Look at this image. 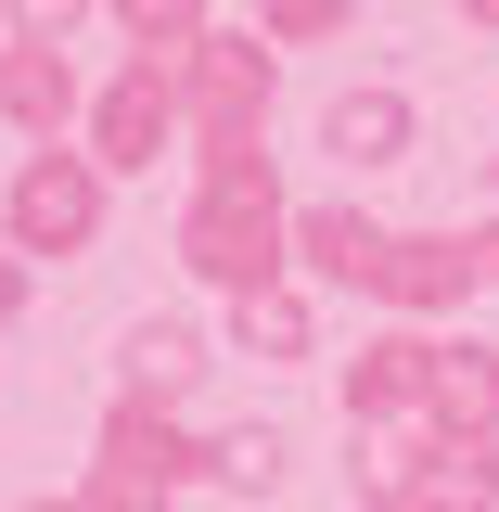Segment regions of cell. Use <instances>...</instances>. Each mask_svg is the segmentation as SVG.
<instances>
[{"label":"cell","mask_w":499,"mask_h":512,"mask_svg":"<svg viewBox=\"0 0 499 512\" xmlns=\"http://www.w3.org/2000/svg\"><path fill=\"white\" fill-rule=\"evenodd\" d=\"M218 474H231V487H269V474H282V436H269V423H256V436H218Z\"/></svg>","instance_id":"e0dca14e"},{"label":"cell","mask_w":499,"mask_h":512,"mask_svg":"<svg viewBox=\"0 0 499 512\" xmlns=\"http://www.w3.org/2000/svg\"><path fill=\"white\" fill-rule=\"evenodd\" d=\"M180 244H192V269H205V282L269 295V282H282V192H205Z\"/></svg>","instance_id":"6da1fadb"},{"label":"cell","mask_w":499,"mask_h":512,"mask_svg":"<svg viewBox=\"0 0 499 512\" xmlns=\"http://www.w3.org/2000/svg\"><path fill=\"white\" fill-rule=\"evenodd\" d=\"M0 103H13V116L52 141V128L77 116V77H64V52H0Z\"/></svg>","instance_id":"9c48e42d"},{"label":"cell","mask_w":499,"mask_h":512,"mask_svg":"<svg viewBox=\"0 0 499 512\" xmlns=\"http://www.w3.org/2000/svg\"><path fill=\"white\" fill-rule=\"evenodd\" d=\"M320 141H333L346 167H397V154H410V90H346V103L320 116Z\"/></svg>","instance_id":"52a82bcc"},{"label":"cell","mask_w":499,"mask_h":512,"mask_svg":"<svg viewBox=\"0 0 499 512\" xmlns=\"http://www.w3.org/2000/svg\"><path fill=\"white\" fill-rule=\"evenodd\" d=\"M167 128H180V77L141 52L116 90H103V116H90V154H103V167H154V141H167Z\"/></svg>","instance_id":"277c9868"},{"label":"cell","mask_w":499,"mask_h":512,"mask_svg":"<svg viewBox=\"0 0 499 512\" xmlns=\"http://www.w3.org/2000/svg\"><path fill=\"white\" fill-rule=\"evenodd\" d=\"M231 333H244V346H269V359H308V308H295L282 282H269V295H244V320H231Z\"/></svg>","instance_id":"5bb4252c"},{"label":"cell","mask_w":499,"mask_h":512,"mask_svg":"<svg viewBox=\"0 0 499 512\" xmlns=\"http://www.w3.org/2000/svg\"><path fill=\"white\" fill-rule=\"evenodd\" d=\"M384 244H397V231H372L359 205H308V218H295V256H308L320 282H359V295H372V269H384Z\"/></svg>","instance_id":"5b68a950"},{"label":"cell","mask_w":499,"mask_h":512,"mask_svg":"<svg viewBox=\"0 0 499 512\" xmlns=\"http://www.w3.org/2000/svg\"><path fill=\"white\" fill-rule=\"evenodd\" d=\"M436 423H448V436H487V423H499V359H487V346H448V359H436Z\"/></svg>","instance_id":"30bf717a"},{"label":"cell","mask_w":499,"mask_h":512,"mask_svg":"<svg viewBox=\"0 0 499 512\" xmlns=\"http://www.w3.org/2000/svg\"><path fill=\"white\" fill-rule=\"evenodd\" d=\"M77 13H90V0H0L13 52H64V39H77Z\"/></svg>","instance_id":"2e32d148"},{"label":"cell","mask_w":499,"mask_h":512,"mask_svg":"<svg viewBox=\"0 0 499 512\" xmlns=\"http://www.w3.org/2000/svg\"><path fill=\"white\" fill-rule=\"evenodd\" d=\"M13 231H26L39 256H77L90 231H103V180H90L77 154H39V167L13 180Z\"/></svg>","instance_id":"3957f363"},{"label":"cell","mask_w":499,"mask_h":512,"mask_svg":"<svg viewBox=\"0 0 499 512\" xmlns=\"http://www.w3.org/2000/svg\"><path fill=\"white\" fill-rule=\"evenodd\" d=\"M192 372H205V359H192V333H180V320H154V333H128V384H141V397H180Z\"/></svg>","instance_id":"8fae6325"},{"label":"cell","mask_w":499,"mask_h":512,"mask_svg":"<svg viewBox=\"0 0 499 512\" xmlns=\"http://www.w3.org/2000/svg\"><path fill=\"white\" fill-rule=\"evenodd\" d=\"M436 359H448V346H423V333H384L372 359H359V384H346V410H423V397H436Z\"/></svg>","instance_id":"ba28073f"},{"label":"cell","mask_w":499,"mask_h":512,"mask_svg":"<svg viewBox=\"0 0 499 512\" xmlns=\"http://www.w3.org/2000/svg\"><path fill=\"white\" fill-rule=\"evenodd\" d=\"M487 256H499V244H487Z\"/></svg>","instance_id":"d6986e66"},{"label":"cell","mask_w":499,"mask_h":512,"mask_svg":"<svg viewBox=\"0 0 499 512\" xmlns=\"http://www.w3.org/2000/svg\"><path fill=\"white\" fill-rule=\"evenodd\" d=\"M487 487H499L487 436H448V448H436V512H487Z\"/></svg>","instance_id":"7c38bea8"},{"label":"cell","mask_w":499,"mask_h":512,"mask_svg":"<svg viewBox=\"0 0 499 512\" xmlns=\"http://www.w3.org/2000/svg\"><path fill=\"white\" fill-rule=\"evenodd\" d=\"M346 13H359V0H256V39H269V52H295V39H333Z\"/></svg>","instance_id":"9a60e30c"},{"label":"cell","mask_w":499,"mask_h":512,"mask_svg":"<svg viewBox=\"0 0 499 512\" xmlns=\"http://www.w3.org/2000/svg\"><path fill=\"white\" fill-rule=\"evenodd\" d=\"M116 26L141 52H192V39H205V0H116Z\"/></svg>","instance_id":"4fadbf2b"},{"label":"cell","mask_w":499,"mask_h":512,"mask_svg":"<svg viewBox=\"0 0 499 512\" xmlns=\"http://www.w3.org/2000/svg\"><path fill=\"white\" fill-rule=\"evenodd\" d=\"M180 103H192V128L205 141H256V116H269V39H192L180 52Z\"/></svg>","instance_id":"7a4b0ae2"},{"label":"cell","mask_w":499,"mask_h":512,"mask_svg":"<svg viewBox=\"0 0 499 512\" xmlns=\"http://www.w3.org/2000/svg\"><path fill=\"white\" fill-rule=\"evenodd\" d=\"M372 295H397V308H448V295H474V244H448V231H423V244H384Z\"/></svg>","instance_id":"8992f818"},{"label":"cell","mask_w":499,"mask_h":512,"mask_svg":"<svg viewBox=\"0 0 499 512\" xmlns=\"http://www.w3.org/2000/svg\"><path fill=\"white\" fill-rule=\"evenodd\" d=\"M461 13H474V26H499V0H461Z\"/></svg>","instance_id":"ac0fdd59"}]
</instances>
